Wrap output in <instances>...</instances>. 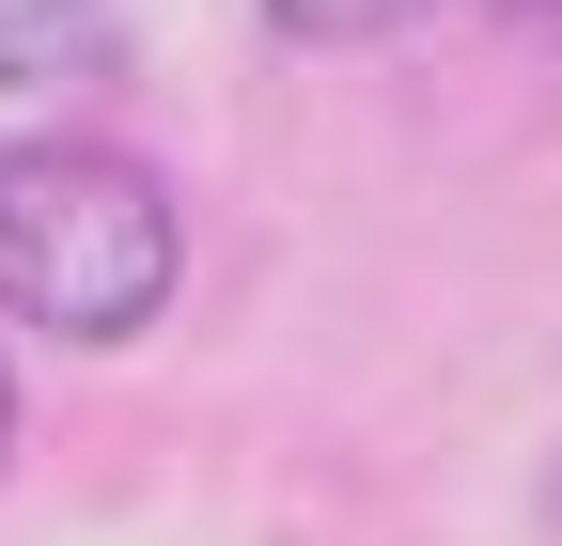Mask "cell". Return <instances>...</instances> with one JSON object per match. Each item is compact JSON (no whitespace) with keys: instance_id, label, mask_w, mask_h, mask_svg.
<instances>
[{"instance_id":"obj_4","label":"cell","mask_w":562,"mask_h":546,"mask_svg":"<svg viewBox=\"0 0 562 546\" xmlns=\"http://www.w3.org/2000/svg\"><path fill=\"white\" fill-rule=\"evenodd\" d=\"M0 453H16V375H0Z\"/></svg>"},{"instance_id":"obj_2","label":"cell","mask_w":562,"mask_h":546,"mask_svg":"<svg viewBox=\"0 0 562 546\" xmlns=\"http://www.w3.org/2000/svg\"><path fill=\"white\" fill-rule=\"evenodd\" d=\"M79 62H110V0H0V94H47Z\"/></svg>"},{"instance_id":"obj_1","label":"cell","mask_w":562,"mask_h":546,"mask_svg":"<svg viewBox=\"0 0 562 546\" xmlns=\"http://www.w3.org/2000/svg\"><path fill=\"white\" fill-rule=\"evenodd\" d=\"M172 297V187L94 141H0V328L125 344Z\"/></svg>"},{"instance_id":"obj_3","label":"cell","mask_w":562,"mask_h":546,"mask_svg":"<svg viewBox=\"0 0 562 546\" xmlns=\"http://www.w3.org/2000/svg\"><path fill=\"white\" fill-rule=\"evenodd\" d=\"M266 16L297 32V47H375V32H406V16H422V0H266Z\"/></svg>"}]
</instances>
